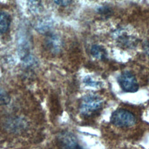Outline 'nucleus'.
<instances>
[{"label": "nucleus", "mask_w": 149, "mask_h": 149, "mask_svg": "<svg viewBox=\"0 0 149 149\" xmlns=\"http://www.w3.org/2000/svg\"><path fill=\"white\" fill-rule=\"evenodd\" d=\"M84 83H86V84L90 86H92V87H98L101 84L99 82L93 80L91 78L89 77H86L84 79Z\"/></svg>", "instance_id": "nucleus-8"}, {"label": "nucleus", "mask_w": 149, "mask_h": 149, "mask_svg": "<svg viewBox=\"0 0 149 149\" xmlns=\"http://www.w3.org/2000/svg\"><path fill=\"white\" fill-rule=\"evenodd\" d=\"M91 55L99 59H104L106 58L107 53L104 47L98 45H94L92 46L91 48Z\"/></svg>", "instance_id": "nucleus-6"}, {"label": "nucleus", "mask_w": 149, "mask_h": 149, "mask_svg": "<svg viewBox=\"0 0 149 149\" xmlns=\"http://www.w3.org/2000/svg\"><path fill=\"white\" fill-rule=\"evenodd\" d=\"M10 101V97L6 91L0 87V105H8Z\"/></svg>", "instance_id": "nucleus-7"}, {"label": "nucleus", "mask_w": 149, "mask_h": 149, "mask_svg": "<svg viewBox=\"0 0 149 149\" xmlns=\"http://www.w3.org/2000/svg\"><path fill=\"white\" fill-rule=\"evenodd\" d=\"M144 49L149 54V42H147L144 45Z\"/></svg>", "instance_id": "nucleus-10"}, {"label": "nucleus", "mask_w": 149, "mask_h": 149, "mask_svg": "<svg viewBox=\"0 0 149 149\" xmlns=\"http://www.w3.org/2000/svg\"><path fill=\"white\" fill-rule=\"evenodd\" d=\"M110 120L113 125L119 127L132 126L136 122L134 115L124 109H119L113 112Z\"/></svg>", "instance_id": "nucleus-1"}, {"label": "nucleus", "mask_w": 149, "mask_h": 149, "mask_svg": "<svg viewBox=\"0 0 149 149\" xmlns=\"http://www.w3.org/2000/svg\"><path fill=\"white\" fill-rule=\"evenodd\" d=\"M58 141L61 149H77L79 146L74 134L70 132H62L59 135Z\"/></svg>", "instance_id": "nucleus-4"}, {"label": "nucleus", "mask_w": 149, "mask_h": 149, "mask_svg": "<svg viewBox=\"0 0 149 149\" xmlns=\"http://www.w3.org/2000/svg\"><path fill=\"white\" fill-rule=\"evenodd\" d=\"M10 23L9 16L6 13L0 11V35L5 33L8 30Z\"/></svg>", "instance_id": "nucleus-5"}, {"label": "nucleus", "mask_w": 149, "mask_h": 149, "mask_svg": "<svg viewBox=\"0 0 149 149\" xmlns=\"http://www.w3.org/2000/svg\"><path fill=\"white\" fill-rule=\"evenodd\" d=\"M55 3L59 6H65L69 5L72 0H53Z\"/></svg>", "instance_id": "nucleus-9"}, {"label": "nucleus", "mask_w": 149, "mask_h": 149, "mask_svg": "<svg viewBox=\"0 0 149 149\" xmlns=\"http://www.w3.org/2000/svg\"><path fill=\"white\" fill-rule=\"evenodd\" d=\"M103 104L102 99L94 94L86 95L82 98L80 105V111L83 115H90L99 110Z\"/></svg>", "instance_id": "nucleus-2"}, {"label": "nucleus", "mask_w": 149, "mask_h": 149, "mask_svg": "<svg viewBox=\"0 0 149 149\" xmlns=\"http://www.w3.org/2000/svg\"><path fill=\"white\" fill-rule=\"evenodd\" d=\"M118 81L125 92L134 93L139 89V84L135 76L129 71L122 72L118 77Z\"/></svg>", "instance_id": "nucleus-3"}]
</instances>
